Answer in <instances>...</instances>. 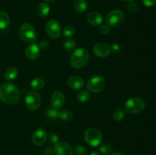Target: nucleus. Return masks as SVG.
<instances>
[{
  "instance_id": "obj_23",
  "label": "nucleus",
  "mask_w": 156,
  "mask_h": 155,
  "mask_svg": "<svg viewBox=\"0 0 156 155\" xmlns=\"http://www.w3.org/2000/svg\"><path fill=\"white\" fill-rule=\"evenodd\" d=\"M90 99V92L88 90H82L77 95V100L79 103H85Z\"/></svg>"
},
{
  "instance_id": "obj_5",
  "label": "nucleus",
  "mask_w": 156,
  "mask_h": 155,
  "mask_svg": "<svg viewBox=\"0 0 156 155\" xmlns=\"http://www.w3.org/2000/svg\"><path fill=\"white\" fill-rule=\"evenodd\" d=\"M105 21L110 27H119L124 22L125 15L123 11L120 9H114L108 12L105 18Z\"/></svg>"
},
{
  "instance_id": "obj_27",
  "label": "nucleus",
  "mask_w": 156,
  "mask_h": 155,
  "mask_svg": "<svg viewBox=\"0 0 156 155\" xmlns=\"http://www.w3.org/2000/svg\"><path fill=\"white\" fill-rule=\"evenodd\" d=\"M76 33V28L73 25H67L64 27L62 30V34L65 37L70 38Z\"/></svg>"
},
{
  "instance_id": "obj_29",
  "label": "nucleus",
  "mask_w": 156,
  "mask_h": 155,
  "mask_svg": "<svg viewBox=\"0 0 156 155\" xmlns=\"http://www.w3.org/2000/svg\"><path fill=\"white\" fill-rule=\"evenodd\" d=\"M138 5L136 2H129V3L126 5V9H127V12L130 14H135L136 12H137L138 11Z\"/></svg>"
},
{
  "instance_id": "obj_3",
  "label": "nucleus",
  "mask_w": 156,
  "mask_h": 155,
  "mask_svg": "<svg viewBox=\"0 0 156 155\" xmlns=\"http://www.w3.org/2000/svg\"><path fill=\"white\" fill-rule=\"evenodd\" d=\"M146 102L138 97H133L128 99L124 105L125 110L129 114H138L146 109Z\"/></svg>"
},
{
  "instance_id": "obj_22",
  "label": "nucleus",
  "mask_w": 156,
  "mask_h": 155,
  "mask_svg": "<svg viewBox=\"0 0 156 155\" xmlns=\"http://www.w3.org/2000/svg\"><path fill=\"white\" fill-rule=\"evenodd\" d=\"M73 113L69 109H62L59 112V119L65 122L70 121L73 119Z\"/></svg>"
},
{
  "instance_id": "obj_4",
  "label": "nucleus",
  "mask_w": 156,
  "mask_h": 155,
  "mask_svg": "<svg viewBox=\"0 0 156 155\" xmlns=\"http://www.w3.org/2000/svg\"><path fill=\"white\" fill-rule=\"evenodd\" d=\"M85 141L91 147H98L101 144L103 136L101 132L96 128H89L84 134Z\"/></svg>"
},
{
  "instance_id": "obj_17",
  "label": "nucleus",
  "mask_w": 156,
  "mask_h": 155,
  "mask_svg": "<svg viewBox=\"0 0 156 155\" xmlns=\"http://www.w3.org/2000/svg\"><path fill=\"white\" fill-rule=\"evenodd\" d=\"M50 8L47 2L40 3L37 7V14L38 16L42 17V18L47 16L50 13Z\"/></svg>"
},
{
  "instance_id": "obj_7",
  "label": "nucleus",
  "mask_w": 156,
  "mask_h": 155,
  "mask_svg": "<svg viewBox=\"0 0 156 155\" xmlns=\"http://www.w3.org/2000/svg\"><path fill=\"white\" fill-rule=\"evenodd\" d=\"M86 86L89 92L99 93L105 89V80L101 75H93L88 80Z\"/></svg>"
},
{
  "instance_id": "obj_30",
  "label": "nucleus",
  "mask_w": 156,
  "mask_h": 155,
  "mask_svg": "<svg viewBox=\"0 0 156 155\" xmlns=\"http://www.w3.org/2000/svg\"><path fill=\"white\" fill-rule=\"evenodd\" d=\"M74 152L76 155H88V150L82 145L76 146L75 147Z\"/></svg>"
},
{
  "instance_id": "obj_13",
  "label": "nucleus",
  "mask_w": 156,
  "mask_h": 155,
  "mask_svg": "<svg viewBox=\"0 0 156 155\" xmlns=\"http://www.w3.org/2000/svg\"><path fill=\"white\" fill-rule=\"evenodd\" d=\"M47 133L44 129L40 128L34 132L32 135V142L37 146H41L47 141Z\"/></svg>"
},
{
  "instance_id": "obj_21",
  "label": "nucleus",
  "mask_w": 156,
  "mask_h": 155,
  "mask_svg": "<svg viewBox=\"0 0 156 155\" xmlns=\"http://www.w3.org/2000/svg\"><path fill=\"white\" fill-rule=\"evenodd\" d=\"M18 74V71L16 68H15V67H9V68L6 69L4 76L5 78L7 81H12L16 78Z\"/></svg>"
},
{
  "instance_id": "obj_37",
  "label": "nucleus",
  "mask_w": 156,
  "mask_h": 155,
  "mask_svg": "<svg viewBox=\"0 0 156 155\" xmlns=\"http://www.w3.org/2000/svg\"><path fill=\"white\" fill-rule=\"evenodd\" d=\"M109 155H124V154L122 153H120V152H114V153H111V154H109Z\"/></svg>"
},
{
  "instance_id": "obj_31",
  "label": "nucleus",
  "mask_w": 156,
  "mask_h": 155,
  "mask_svg": "<svg viewBox=\"0 0 156 155\" xmlns=\"http://www.w3.org/2000/svg\"><path fill=\"white\" fill-rule=\"evenodd\" d=\"M47 139H48V141L50 143V144H55L57 142H59V138L56 134L50 133L48 136H47Z\"/></svg>"
},
{
  "instance_id": "obj_38",
  "label": "nucleus",
  "mask_w": 156,
  "mask_h": 155,
  "mask_svg": "<svg viewBox=\"0 0 156 155\" xmlns=\"http://www.w3.org/2000/svg\"><path fill=\"white\" fill-rule=\"evenodd\" d=\"M44 1H45L47 3H51V2H56V0H44Z\"/></svg>"
},
{
  "instance_id": "obj_34",
  "label": "nucleus",
  "mask_w": 156,
  "mask_h": 155,
  "mask_svg": "<svg viewBox=\"0 0 156 155\" xmlns=\"http://www.w3.org/2000/svg\"><path fill=\"white\" fill-rule=\"evenodd\" d=\"M143 4L146 7H152L156 4V0H142Z\"/></svg>"
},
{
  "instance_id": "obj_15",
  "label": "nucleus",
  "mask_w": 156,
  "mask_h": 155,
  "mask_svg": "<svg viewBox=\"0 0 156 155\" xmlns=\"http://www.w3.org/2000/svg\"><path fill=\"white\" fill-rule=\"evenodd\" d=\"M68 85L71 89L74 91H79L85 86V81L80 76L73 75L69 78Z\"/></svg>"
},
{
  "instance_id": "obj_39",
  "label": "nucleus",
  "mask_w": 156,
  "mask_h": 155,
  "mask_svg": "<svg viewBox=\"0 0 156 155\" xmlns=\"http://www.w3.org/2000/svg\"><path fill=\"white\" fill-rule=\"evenodd\" d=\"M123 1H126V2H133V0H123Z\"/></svg>"
},
{
  "instance_id": "obj_36",
  "label": "nucleus",
  "mask_w": 156,
  "mask_h": 155,
  "mask_svg": "<svg viewBox=\"0 0 156 155\" xmlns=\"http://www.w3.org/2000/svg\"><path fill=\"white\" fill-rule=\"evenodd\" d=\"M90 155H101V153L99 151L94 150V151H92L91 153H90Z\"/></svg>"
},
{
  "instance_id": "obj_24",
  "label": "nucleus",
  "mask_w": 156,
  "mask_h": 155,
  "mask_svg": "<svg viewBox=\"0 0 156 155\" xmlns=\"http://www.w3.org/2000/svg\"><path fill=\"white\" fill-rule=\"evenodd\" d=\"M59 111H58L57 109H55V108L50 106L46 111L45 115L47 118L50 119L56 120L57 119H59Z\"/></svg>"
},
{
  "instance_id": "obj_35",
  "label": "nucleus",
  "mask_w": 156,
  "mask_h": 155,
  "mask_svg": "<svg viewBox=\"0 0 156 155\" xmlns=\"http://www.w3.org/2000/svg\"><path fill=\"white\" fill-rule=\"evenodd\" d=\"M40 48L41 49H43V50H46V49L49 48V46H50V43L48 42L47 40H42L41 42V43H40L39 45Z\"/></svg>"
},
{
  "instance_id": "obj_11",
  "label": "nucleus",
  "mask_w": 156,
  "mask_h": 155,
  "mask_svg": "<svg viewBox=\"0 0 156 155\" xmlns=\"http://www.w3.org/2000/svg\"><path fill=\"white\" fill-rule=\"evenodd\" d=\"M92 52L97 57L106 58L111 54V47L105 43H98L93 46Z\"/></svg>"
},
{
  "instance_id": "obj_25",
  "label": "nucleus",
  "mask_w": 156,
  "mask_h": 155,
  "mask_svg": "<svg viewBox=\"0 0 156 155\" xmlns=\"http://www.w3.org/2000/svg\"><path fill=\"white\" fill-rule=\"evenodd\" d=\"M62 45H63V47L64 49H65L66 51L71 52L76 48V42H75L74 40L71 39V38H68V39H66V40L63 41Z\"/></svg>"
},
{
  "instance_id": "obj_20",
  "label": "nucleus",
  "mask_w": 156,
  "mask_h": 155,
  "mask_svg": "<svg viewBox=\"0 0 156 155\" xmlns=\"http://www.w3.org/2000/svg\"><path fill=\"white\" fill-rule=\"evenodd\" d=\"M10 24V18L6 12H0V29H6Z\"/></svg>"
},
{
  "instance_id": "obj_28",
  "label": "nucleus",
  "mask_w": 156,
  "mask_h": 155,
  "mask_svg": "<svg viewBox=\"0 0 156 155\" xmlns=\"http://www.w3.org/2000/svg\"><path fill=\"white\" fill-rule=\"evenodd\" d=\"M113 150V147L110 144H104L99 147V152L104 155L111 154Z\"/></svg>"
},
{
  "instance_id": "obj_32",
  "label": "nucleus",
  "mask_w": 156,
  "mask_h": 155,
  "mask_svg": "<svg viewBox=\"0 0 156 155\" xmlns=\"http://www.w3.org/2000/svg\"><path fill=\"white\" fill-rule=\"evenodd\" d=\"M111 31V27L108 24H102L100 27V33L103 35H107Z\"/></svg>"
},
{
  "instance_id": "obj_12",
  "label": "nucleus",
  "mask_w": 156,
  "mask_h": 155,
  "mask_svg": "<svg viewBox=\"0 0 156 155\" xmlns=\"http://www.w3.org/2000/svg\"><path fill=\"white\" fill-rule=\"evenodd\" d=\"M65 95L62 91H56L52 94L51 98H50V103L52 107L55 109H61L65 104Z\"/></svg>"
},
{
  "instance_id": "obj_19",
  "label": "nucleus",
  "mask_w": 156,
  "mask_h": 155,
  "mask_svg": "<svg viewBox=\"0 0 156 155\" xmlns=\"http://www.w3.org/2000/svg\"><path fill=\"white\" fill-rule=\"evenodd\" d=\"M44 85H45V81H44V80L42 78L40 77L35 78L30 82V88L34 91H38L42 90L44 88Z\"/></svg>"
},
{
  "instance_id": "obj_8",
  "label": "nucleus",
  "mask_w": 156,
  "mask_h": 155,
  "mask_svg": "<svg viewBox=\"0 0 156 155\" xmlns=\"http://www.w3.org/2000/svg\"><path fill=\"white\" fill-rule=\"evenodd\" d=\"M25 106L29 110L34 111L37 110L41 105V97L38 93L34 91H30L26 94Z\"/></svg>"
},
{
  "instance_id": "obj_6",
  "label": "nucleus",
  "mask_w": 156,
  "mask_h": 155,
  "mask_svg": "<svg viewBox=\"0 0 156 155\" xmlns=\"http://www.w3.org/2000/svg\"><path fill=\"white\" fill-rule=\"evenodd\" d=\"M19 36L21 40L25 43H33L37 38L34 27L29 23H23L20 26Z\"/></svg>"
},
{
  "instance_id": "obj_16",
  "label": "nucleus",
  "mask_w": 156,
  "mask_h": 155,
  "mask_svg": "<svg viewBox=\"0 0 156 155\" xmlns=\"http://www.w3.org/2000/svg\"><path fill=\"white\" fill-rule=\"evenodd\" d=\"M87 21H88V24H90L91 25L98 26L103 23L104 18L100 13L94 12L88 14V17H87Z\"/></svg>"
},
{
  "instance_id": "obj_9",
  "label": "nucleus",
  "mask_w": 156,
  "mask_h": 155,
  "mask_svg": "<svg viewBox=\"0 0 156 155\" xmlns=\"http://www.w3.org/2000/svg\"><path fill=\"white\" fill-rule=\"evenodd\" d=\"M45 29L47 35L52 39H57L60 36L62 28L59 23L56 20H50L46 24Z\"/></svg>"
},
{
  "instance_id": "obj_10",
  "label": "nucleus",
  "mask_w": 156,
  "mask_h": 155,
  "mask_svg": "<svg viewBox=\"0 0 156 155\" xmlns=\"http://www.w3.org/2000/svg\"><path fill=\"white\" fill-rule=\"evenodd\" d=\"M53 150L56 155H73L74 150L73 147L69 143L66 142H57L54 144Z\"/></svg>"
},
{
  "instance_id": "obj_2",
  "label": "nucleus",
  "mask_w": 156,
  "mask_h": 155,
  "mask_svg": "<svg viewBox=\"0 0 156 155\" xmlns=\"http://www.w3.org/2000/svg\"><path fill=\"white\" fill-rule=\"evenodd\" d=\"M89 62V53L85 48H78L70 57V65L75 69H81L86 66Z\"/></svg>"
},
{
  "instance_id": "obj_1",
  "label": "nucleus",
  "mask_w": 156,
  "mask_h": 155,
  "mask_svg": "<svg viewBox=\"0 0 156 155\" xmlns=\"http://www.w3.org/2000/svg\"><path fill=\"white\" fill-rule=\"evenodd\" d=\"M0 100L6 104H16L21 100V92L14 84L4 83L0 86Z\"/></svg>"
},
{
  "instance_id": "obj_14",
  "label": "nucleus",
  "mask_w": 156,
  "mask_h": 155,
  "mask_svg": "<svg viewBox=\"0 0 156 155\" xmlns=\"http://www.w3.org/2000/svg\"><path fill=\"white\" fill-rule=\"evenodd\" d=\"M41 53V48L37 43H31L25 50V56L29 60H35Z\"/></svg>"
},
{
  "instance_id": "obj_33",
  "label": "nucleus",
  "mask_w": 156,
  "mask_h": 155,
  "mask_svg": "<svg viewBox=\"0 0 156 155\" xmlns=\"http://www.w3.org/2000/svg\"><path fill=\"white\" fill-rule=\"evenodd\" d=\"M121 51V46L118 43H113L112 46H111V52L113 53H119Z\"/></svg>"
},
{
  "instance_id": "obj_18",
  "label": "nucleus",
  "mask_w": 156,
  "mask_h": 155,
  "mask_svg": "<svg viewBox=\"0 0 156 155\" xmlns=\"http://www.w3.org/2000/svg\"><path fill=\"white\" fill-rule=\"evenodd\" d=\"M88 2L86 0H75L73 3V7L76 12L79 13H83L88 9Z\"/></svg>"
},
{
  "instance_id": "obj_26",
  "label": "nucleus",
  "mask_w": 156,
  "mask_h": 155,
  "mask_svg": "<svg viewBox=\"0 0 156 155\" xmlns=\"http://www.w3.org/2000/svg\"><path fill=\"white\" fill-rule=\"evenodd\" d=\"M125 117V113L123 112V110L120 108H117L114 110V113H113V119L115 122H122L123 119H124Z\"/></svg>"
}]
</instances>
